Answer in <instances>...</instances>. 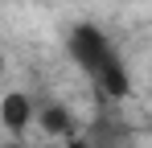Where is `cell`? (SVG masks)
<instances>
[{
  "mask_svg": "<svg viewBox=\"0 0 152 148\" xmlns=\"http://www.w3.org/2000/svg\"><path fill=\"white\" fill-rule=\"evenodd\" d=\"M66 49H70V58H74L91 78H95V74L107 66V58L115 53V45L107 41V33H103L99 25H74L70 37H66Z\"/></svg>",
  "mask_w": 152,
  "mask_h": 148,
  "instance_id": "1",
  "label": "cell"
},
{
  "mask_svg": "<svg viewBox=\"0 0 152 148\" xmlns=\"http://www.w3.org/2000/svg\"><path fill=\"white\" fill-rule=\"evenodd\" d=\"M4 148H21V144H17V140H8V144H4Z\"/></svg>",
  "mask_w": 152,
  "mask_h": 148,
  "instance_id": "6",
  "label": "cell"
},
{
  "mask_svg": "<svg viewBox=\"0 0 152 148\" xmlns=\"http://www.w3.org/2000/svg\"><path fill=\"white\" fill-rule=\"evenodd\" d=\"M95 86H99L103 99H127V95H132V74H127V66H124L119 53L107 58V66L95 74Z\"/></svg>",
  "mask_w": 152,
  "mask_h": 148,
  "instance_id": "3",
  "label": "cell"
},
{
  "mask_svg": "<svg viewBox=\"0 0 152 148\" xmlns=\"http://www.w3.org/2000/svg\"><path fill=\"white\" fill-rule=\"evenodd\" d=\"M91 140L99 148H127V132H124V123H115V119H99Z\"/></svg>",
  "mask_w": 152,
  "mask_h": 148,
  "instance_id": "5",
  "label": "cell"
},
{
  "mask_svg": "<svg viewBox=\"0 0 152 148\" xmlns=\"http://www.w3.org/2000/svg\"><path fill=\"white\" fill-rule=\"evenodd\" d=\"M33 119H37V107H33V99L25 91H8V95L0 99V123H4L8 136H21Z\"/></svg>",
  "mask_w": 152,
  "mask_h": 148,
  "instance_id": "2",
  "label": "cell"
},
{
  "mask_svg": "<svg viewBox=\"0 0 152 148\" xmlns=\"http://www.w3.org/2000/svg\"><path fill=\"white\" fill-rule=\"evenodd\" d=\"M37 127L45 136H58V140H74L78 136V119L62 103H37Z\"/></svg>",
  "mask_w": 152,
  "mask_h": 148,
  "instance_id": "4",
  "label": "cell"
}]
</instances>
